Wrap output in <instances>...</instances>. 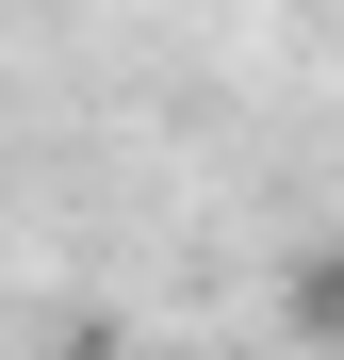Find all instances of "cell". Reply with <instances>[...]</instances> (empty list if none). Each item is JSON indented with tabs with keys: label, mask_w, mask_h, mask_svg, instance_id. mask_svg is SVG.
<instances>
[{
	"label": "cell",
	"mask_w": 344,
	"mask_h": 360,
	"mask_svg": "<svg viewBox=\"0 0 344 360\" xmlns=\"http://www.w3.org/2000/svg\"><path fill=\"white\" fill-rule=\"evenodd\" d=\"M279 311H295L312 344H344V246H295V278H279Z\"/></svg>",
	"instance_id": "1"
}]
</instances>
